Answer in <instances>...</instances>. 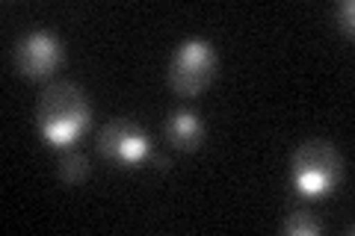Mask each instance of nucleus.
<instances>
[{"instance_id":"nucleus-1","label":"nucleus","mask_w":355,"mask_h":236,"mask_svg":"<svg viewBox=\"0 0 355 236\" xmlns=\"http://www.w3.org/2000/svg\"><path fill=\"white\" fill-rule=\"evenodd\" d=\"M89 118H92V107L86 100V92L69 80L51 83L39 98V109H36L39 133L57 148H69L89 127Z\"/></svg>"},{"instance_id":"nucleus-2","label":"nucleus","mask_w":355,"mask_h":236,"mask_svg":"<svg viewBox=\"0 0 355 236\" xmlns=\"http://www.w3.org/2000/svg\"><path fill=\"white\" fill-rule=\"evenodd\" d=\"M343 177V156L331 142L311 139L291 160V181L302 198H326Z\"/></svg>"},{"instance_id":"nucleus-3","label":"nucleus","mask_w":355,"mask_h":236,"mask_svg":"<svg viewBox=\"0 0 355 236\" xmlns=\"http://www.w3.org/2000/svg\"><path fill=\"white\" fill-rule=\"evenodd\" d=\"M214 74H216V53H214V44L210 42L187 39L181 48L172 53L169 86L178 95H184V98L202 95L210 86V80H214Z\"/></svg>"},{"instance_id":"nucleus-4","label":"nucleus","mask_w":355,"mask_h":236,"mask_svg":"<svg viewBox=\"0 0 355 236\" xmlns=\"http://www.w3.org/2000/svg\"><path fill=\"white\" fill-rule=\"evenodd\" d=\"M98 151L116 165H137L151 154V142H148V133L137 121L116 118L98 136Z\"/></svg>"},{"instance_id":"nucleus-5","label":"nucleus","mask_w":355,"mask_h":236,"mask_svg":"<svg viewBox=\"0 0 355 236\" xmlns=\"http://www.w3.org/2000/svg\"><path fill=\"white\" fill-rule=\"evenodd\" d=\"M62 62V42L48 30H33L15 44V69L24 77H48Z\"/></svg>"},{"instance_id":"nucleus-6","label":"nucleus","mask_w":355,"mask_h":236,"mask_svg":"<svg viewBox=\"0 0 355 236\" xmlns=\"http://www.w3.org/2000/svg\"><path fill=\"white\" fill-rule=\"evenodd\" d=\"M166 139H169L175 148H181V151H196L198 145H202V139H205L202 118H198L196 112H190V109L172 112L169 121H166Z\"/></svg>"},{"instance_id":"nucleus-7","label":"nucleus","mask_w":355,"mask_h":236,"mask_svg":"<svg viewBox=\"0 0 355 236\" xmlns=\"http://www.w3.org/2000/svg\"><path fill=\"white\" fill-rule=\"evenodd\" d=\"M60 177L65 183H83L86 177H89V160H86V154L83 151H65L62 154V160H60Z\"/></svg>"},{"instance_id":"nucleus-8","label":"nucleus","mask_w":355,"mask_h":236,"mask_svg":"<svg viewBox=\"0 0 355 236\" xmlns=\"http://www.w3.org/2000/svg\"><path fill=\"white\" fill-rule=\"evenodd\" d=\"M320 230H323V221L314 219L308 210H293L284 219V233H291V236H314Z\"/></svg>"},{"instance_id":"nucleus-9","label":"nucleus","mask_w":355,"mask_h":236,"mask_svg":"<svg viewBox=\"0 0 355 236\" xmlns=\"http://www.w3.org/2000/svg\"><path fill=\"white\" fill-rule=\"evenodd\" d=\"M338 21H340V30L347 33V36H352V27H355V3L352 0H343L338 6Z\"/></svg>"}]
</instances>
